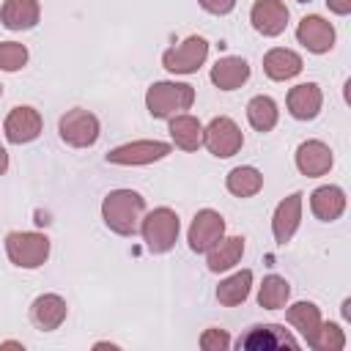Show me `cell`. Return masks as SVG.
<instances>
[{"instance_id": "1", "label": "cell", "mask_w": 351, "mask_h": 351, "mask_svg": "<svg viewBox=\"0 0 351 351\" xmlns=\"http://www.w3.org/2000/svg\"><path fill=\"white\" fill-rule=\"evenodd\" d=\"M143 211H145V197L134 189H112L101 203V219L118 236H134Z\"/></svg>"}, {"instance_id": "9", "label": "cell", "mask_w": 351, "mask_h": 351, "mask_svg": "<svg viewBox=\"0 0 351 351\" xmlns=\"http://www.w3.org/2000/svg\"><path fill=\"white\" fill-rule=\"evenodd\" d=\"M170 154V145L162 140H137L118 145L107 154V162L112 165H151L156 159H165Z\"/></svg>"}, {"instance_id": "8", "label": "cell", "mask_w": 351, "mask_h": 351, "mask_svg": "<svg viewBox=\"0 0 351 351\" xmlns=\"http://www.w3.org/2000/svg\"><path fill=\"white\" fill-rule=\"evenodd\" d=\"M225 236V219L214 208H203L195 214L189 225V247L195 252H208L219 239Z\"/></svg>"}, {"instance_id": "16", "label": "cell", "mask_w": 351, "mask_h": 351, "mask_svg": "<svg viewBox=\"0 0 351 351\" xmlns=\"http://www.w3.org/2000/svg\"><path fill=\"white\" fill-rule=\"evenodd\" d=\"M239 346L241 348H296L299 343H296V337L288 332V329H282V326H277V324H263V326H252L241 340H239Z\"/></svg>"}, {"instance_id": "35", "label": "cell", "mask_w": 351, "mask_h": 351, "mask_svg": "<svg viewBox=\"0 0 351 351\" xmlns=\"http://www.w3.org/2000/svg\"><path fill=\"white\" fill-rule=\"evenodd\" d=\"M299 3H310V0H299Z\"/></svg>"}, {"instance_id": "19", "label": "cell", "mask_w": 351, "mask_h": 351, "mask_svg": "<svg viewBox=\"0 0 351 351\" xmlns=\"http://www.w3.org/2000/svg\"><path fill=\"white\" fill-rule=\"evenodd\" d=\"M263 71L269 80H291L302 71V58L293 52V49H285V47H274L263 55Z\"/></svg>"}, {"instance_id": "22", "label": "cell", "mask_w": 351, "mask_h": 351, "mask_svg": "<svg viewBox=\"0 0 351 351\" xmlns=\"http://www.w3.org/2000/svg\"><path fill=\"white\" fill-rule=\"evenodd\" d=\"M244 255V239L241 236H222L211 250H208V269L211 271H228L233 269Z\"/></svg>"}, {"instance_id": "36", "label": "cell", "mask_w": 351, "mask_h": 351, "mask_svg": "<svg viewBox=\"0 0 351 351\" xmlns=\"http://www.w3.org/2000/svg\"><path fill=\"white\" fill-rule=\"evenodd\" d=\"M0 96H3V85H0Z\"/></svg>"}, {"instance_id": "14", "label": "cell", "mask_w": 351, "mask_h": 351, "mask_svg": "<svg viewBox=\"0 0 351 351\" xmlns=\"http://www.w3.org/2000/svg\"><path fill=\"white\" fill-rule=\"evenodd\" d=\"M302 192H293L288 195L277 208H274V217H271V230H274V239L280 244L291 241V236L296 233L299 228V219H302Z\"/></svg>"}, {"instance_id": "31", "label": "cell", "mask_w": 351, "mask_h": 351, "mask_svg": "<svg viewBox=\"0 0 351 351\" xmlns=\"http://www.w3.org/2000/svg\"><path fill=\"white\" fill-rule=\"evenodd\" d=\"M230 346V335L225 329H206L200 335V348L203 351H225Z\"/></svg>"}, {"instance_id": "11", "label": "cell", "mask_w": 351, "mask_h": 351, "mask_svg": "<svg viewBox=\"0 0 351 351\" xmlns=\"http://www.w3.org/2000/svg\"><path fill=\"white\" fill-rule=\"evenodd\" d=\"M5 140L14 143V145H22V143H30L41 134V115L38 110L33 107H14L5 118Z\"/></svg>"}, {"instance_id": "25", "label": "cell", "mask_w": 351, "mask_h": 351, "mask_svg": "<svg viewBox=\"0 0 351 351\" xmlns=\"http://www.w3.org/2000/svg\"><path fill=\"white\" fill-rule=\"evenodd\" d=\"M250 285H252V271H250V269H241V271L230 274L228 280H222V282L217 285V299H219V304H225V307L241 304V302L250 296Z\"/></svg>"}, {"instance_id": "30", "label": "cell", "mask_w": 351, "mask_h": 351, "mask_svg": "<svg viewBox=\"0 0 351 351\" xmlns=\"http://www.w3.org/2000/svg\"><path fill=\"white\" fill-rule=\"evenodd\" d=\"M25 63H27L25 44H16V41H3L0 44V69L3 71H19Z\"/></svg>"}, {"instance_id": "27", "label": "cell", "mask_w": 351, "mask_h": 351, "mask_svg": "<svg viewBox=\"0 0 351 351\" xmlns=\"http://www.w3.org/2000/svg\"><path fill=\"white\" fill-rule=\"evenodd\" d=\"M288 296H291V285H288L285 277H280V274L263 277L261 291H258V304L263 310H280V307H285Z\"/></svg>"}, {"instance_id": "24", "label": "cell", "mask_w": 351, "mask_h": 351, "mask_svg": "<svg viewBox=\"0 0 351 351\" xmlns=\"http://www.w3.org/2000/svg\"><path fill=\"white\" fill-rule=\"evenodd\" d=\"M285 318H288V324L296 326V329L304 335V340L313 346V340H315V335H318V326H321V310H318L313 302H296V304L288 307Z\"/></svg>"}, {"instance_id": "4", "label": "cell", "mask_w": 351, "mask_h": 351, "mask_svg": "<svg viewBox=\"0 0 351 351\" xmlns=\"http://www.w3.org/2000/svg\"><path fill=\"white\" fill-rule=\"evenodd\" d=\"M140 233L151 252H167L178 239V214L167 206L154 208L140 219Z\"/></svg>"}, {"instance_id": "29", "label": "cell", "mask_w": 351, "mask_h": 351, "mask_svg": "<svg viewBox=\"0 0 351 351\" xmlns=\"http://www.w3.org/2000/svg\"><path fill=\"white\" fill-rule=\"evenodd\" d=\"M343 346H346V337H343V329L337 324H321L318 326V335L313 340L315 351H340Z\"/></svg>"}, {"instance_id": "23", "label": "cell", "mask_w": 351, "mask_h": 351, "mask_svg": "<svg viewBox=\"0 0 351 351\" xmlns=\"http://www.w3.org/2000/svg\"><path fill=\"white\" fill-rule=\"evenodd\" d=\"M170 137L184 151H197L203 145V126L195 115H173L170 118Z\"/></svg>"}, {"instance_id": "5", "label": "cell", "mask_w": 351, "mask_h": 351, "mask_svg": "<svg viewBox=\"0 0 351 351\" xmlns=\"http://www.w3.org/2000/svg\"><path fill=\"white\" fill-rule=\"evenodd\" d=\"M241 143H244L241 129H239L236 121L228 118V115L211 118V123L203 129V145H206L214 156H219V159H228V156L239 154Z\"/></svg>"}, {"instance_id": "3", "label": "cell", "mask_w": 351, "mask_h": 351, "mask_svg": "<svg viewBox=\"0 0 351 351\" xmlns=\"http://www.w3.org/2000/svg\"><path fill=\"white\" fill-rule=\"evenodd\" d=\"M5 252L19 269H38L49 258V239L36 230H11L5 236Z\"/></svg>"}, {"instance_id": "20", "label": "cell", "mask_w": 351, "mask_h": 351, "mask_svg": "<svg viewBox=\"0 0 351 351\" xmlns=\"http://www.w3.org/2000/svg\"><path fill=\"white\" fill-rule=\"evenodd\" d=\"M38 16H41L38 0H5L0 11V19L8 30H30L36 27Z\"/></svg>"}, {"instance_id": "33", "label": "cell", "mask_w": 351, "mask_h": 351, "mask_svg": "<svg viewBox=\"0 0 351 351\" xmlns=\"http://www.w3.org/2000/svg\"><path fill=\"white\" fill-rule=\"evenodd\" d=\"M326 5H329V11H335L340 16L351 11V0H326Z\"/></svg>"}, {"instance_id": "21", "label": "cell", "mask_w": 351, "mask_h": 351, "mask_svg": "<svg viewBox=\"0 0 351 351\" xmlns=\"http://www.w3.org/2000/svg\"><path fill=\"white\" fill-rule=\"evenodd\" d=\"M310 208L321 222H332L343 214L346 208V195L340 186H318L310 195Z\"/></svg>"}, {"instance_id": "32", "label": "cell", "mask_w": 351, "mask_h": 351, "mask_svg": "<svg viewBox=\"0 0 351 351\" xmlns=\"http://www.w3.org/2000/svg\"><path fill=\"white\" fill-rule=\"evenodd\" d=\"M208 14H217V16H222V14H230L233 11V5H236V0H197Z\"/></svg>"}, {"instance_id": "17", "label": "cell", "mask_w": 351, "mask_h": 351, "mask_svg": "<svg viewBox=\"0 0 351 351\" xmlns=\"http://www.w3.org/2000/svg\"><path fill=\"white\" fill-rule=\"evenodd\" d=\"M30 321L44 332L58 329L66 321V299H60L58 293H41L30 304Z\"/></svg>"}, {"instance_id": "13", "label": "cell", "mask_w": 351, "mask_h": 351, "mask_svg": "<svg viewBox=\"0 0 351 351\" xmlns=\"http://www.w3.org/2000/svg\"><path fill=\"white\" fill-rule=\"evenodd\" d=\"M332 162H335V156H332L329 145L321 140H307L296 148V167L307 178H318V176L329 173Z\"/></svg>"}, {"instance_id": "28", "label": "cell", "mask_w": 351, "mask_h": 351, "mask_svg": "<svg viewBox=\"0 0 351 351\" xmlns=\"http://www.w3.org/2000/svg\"><path fill=\"white\" fill-rule=\"evenodd\" d=\"M247 118H250L252 129H258V132H271L274 123H277V104H274V99H269V96H255V99H250V104H247Z\"/></svg>"}, {"instance_id": "10", "label": "cell", "mask_w": 351, "mask_h": 351, "mask_svg": "<svg viewBox=\"0 0 351 351\" xmlns=\"http://www.w3.org/2000/svg\"><path fill=\"white\" fill-rule=\"evenodd\" d=\"M296 38H299V44L307 47L310 52L324 55V52H329V49L335 47V27H332V22H326L324 16L310 14V16H304V19L299 22Z\"/></svg>"}, {"instance_id": "7", "label": "cell", "mask_w": 351, "mask_h": 351, "mask_svg": "<svg viewBox=\"0 0 351 351\" xmlns=\"http://www.w3.org/2000/svg\"><path fill=\"white\" fill-rule=\"evenodd\" d=\"M58 132H60L63 143H69L74 148H88L99 140V118L88 110H69L60 118Z\"/></svg>"}, {"instance_id": "12", "label": "cell", "mask_w": 351, "mask_h": 351, "mask_svg": "<svg viewBox=\"0 0 351 351\" xmlns=\"http://www.w3.org/2000/svg\"><path fill=\"white\" fill-rule=\"evenodd\" d=\"M250 22L263 36H280L288 25V8L282 0H258L250 11Z\"/></svg>"}, {"instance_id": "6", "label": "cell", "mask_w": 351, "mask_h": 351, "mask_svg": "<svg viewBox=\"0 0 351 351\" xmlns=\"http://www.w3.org/2000/svg\"><path fill=\"white\" fill-rule=\"evenodd\" d=\"M208 55V41L203 36H189L178 47L162 55V66L173 74H195Z\"/></svg>"}, {"instance_id": "18", "label": "cell", "mask_w": 351, "mask_h": 351, "mask_svg": "<svg viewBox=\"0 0 351 351\" xmlns=\"http://www.w3.org/2000/svg\"><path fill=\"white\" fill-rule=\"evenodd\" d=\"M321 101H324V93L315 82H302L288 93V110L299 121H313L321 110Z\"/></svg>"}, {"instance_id": "15", "label": "cell", "mask_w": 351, "mask_h": 351, "mask_svg": "<svg viewBox=\"0 0 351 351\" xmlns=\"http://www.w3.org/2000/svg\"><path fill=\"white\" fill-rule=\"evenodd\" d=\"M250 80V63L239 55H225L211 66V82L222 90H236Z\"/></svg>"}, {"instance_id": "26", "label": "cell", "mask_w": 351, "mask_h": 351, "mask_svg": "<svg viewBox=\"0 0 351 351\" xmlns=\"http://www.w3.org/2000/svg\"><path fill=\"white\" fill-rule=\"evenodd\" d=\"M228 192H233L236 197H252V195H258L261 192V186H263V176L255 170V167H250V165H244V167H233L230 173H228Z\"/></svg>"}, {"instance_id": "34", "label": "cell", "mask_w": 351, "mask_h": 351, "mask_svg": "<svg viewBox=\"0 0 351 351\" xmlns=\"http://www.w3.org/2000/svg\"><path fill=\"white\" fill-rule=\"evenodd\" d=\"M5 167H8V154H5V148L0 145V176L5 173Z\"/></svg>"}, {"instance_id": "2", "label": "cell", "mask_w": 351, "mask_h": 351, "mask_svg": "<svg viewBox=\"0 0 351 351\" xmlns=\"http://www.w3.org/2000/svg\"><path fill=\"white\" fill-rule=\"evenodd\" d=\"M195 101V88L186 82H154L145 93V107L154 118H173L189 110Z\"/></svg>"}]
</instances>
